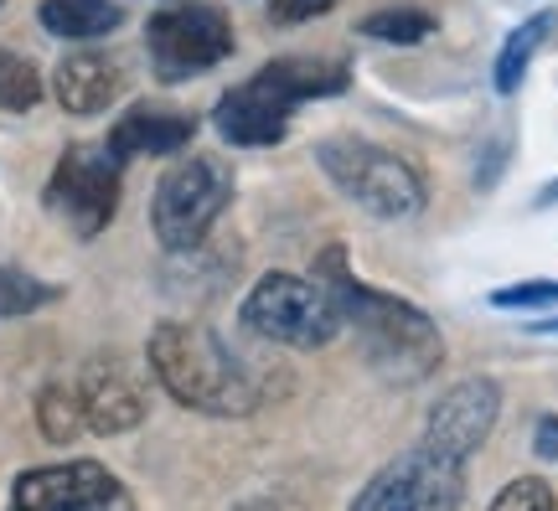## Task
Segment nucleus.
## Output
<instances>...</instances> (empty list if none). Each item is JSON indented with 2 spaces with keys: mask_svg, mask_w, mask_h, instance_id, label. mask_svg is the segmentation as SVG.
I'll return each mask as SVG.
<instances>
[{
  "mask_svg": "<svg viewBox=\"0 0 558 511\" xmlns=\"http://www.w3.org/2000/svg\"><path fill=\"white\" fill-rule=\"evenodd\" d=\"M316 279L326 284V295L337 300L341 326L357 331L362 356L383 382L414 388L424 377H435V367L445 362V336L414 300L373 290L367 279H357L347 269V248H337V243L316 258Z\"/></svg>",
  "mask_w": 558,
  "mask_h": 511,
  "instance_id": "nucleus-1",
  "label": "nucleus"
},
{
  "mask_svg": "<svg viewBox=\"0 0 558 511\" xmlns=\"http://www.w3.org/2000/svg\"><path fill=\"white\" fill-rule=\"evenodd\" d=\"M145 356H150L156 382L177 398L181 409L213 413V418H243V413L259 409L254 377L243 373L239 356L228 352L207 326L160 320L150 341H145Z\"/></svg>",
  "mask_w": 558,
  "mask_h": 511,
  "instance_id": "nucleus-2",
  "label": "nucleus"
},
{
  "mask_svg": "<svg viewBox=\"0 0 558 511\" xmlns=\"http://www.w3.org/2000/svg\"><path fill=\"white\" fill-rule=\"evenodd\" d=\"M347 88V68L326 58H275L264 62L259 73L239 88H228L213 109V124L228 145H243V150H259V145H279L284 130H290V114H295L305 99H331Z\"/></svg>",
  "mask_w": 558,
  "mask_h": 511,
  "instance_id": "nucleus-3",
  "label": "nucleus"
},
{
  "mask_svg": "<svg viewBox=\"0 0 558 511\" xmlns=\"http://www.w3.org/2000/svg\"><path fill=\"white\" fill-rule=\"evenodd\" d=\"M316 166L331 177L341 197L357 202L362 212L383 217V222L414 217L424 207V177L388 145H373L357 135H326L316 145Z\"/></svg>",
  "mask_w": 558,
  "mask_h": 511,
  "instance_id": "nucleus-4",
  "label": "nucleus"
},
{
  "mask_svg": "<svg viewBox=\"0 0 558 511\" xmlns=\"http://www.w3.org/2000/svg\"><path fill=\"white\" fill-rule=\"evenodd\" d=\"M243 331H254L259 341H275V346H300V352H316L326 341H337L341 331V311L337 300L326 295V284L316 275H290V269H275L264 275L239 305Z\"/></svg>",
  "mask_w": 558,
  "mask_h": 511,
  "instance_id": "nucleus-5",
  "label": "nucleus"
},
{
  "mask_svg": "<svg viewBox=\"0 0 558 511\" xmlns=\"http://www.w3.org/2000/svg\"><path fill=\"white\" fill-rule=\"evenodd\" d=\"M228 202H233V166L228 160L222 156L177 160L156 181V197H150V228H156L160 248H171V254L197 248L207 228L228 212Z\"/></svg>",
  "mask_w": 558,
  "mask_h": 511,
  "instance_id": "nucleus-6",
  "label": "nucleus"
},
{
  "mask_svg": "<svg viewBox=\"0 0 558 511\" xmlns=\"http://www.w3.org/2000/svg\"><path fill=\"white\" fill-rule=\"evenodd\" d=\"M145 52H150V68H156L160 83L197 78V73L233 58V21L222 16V5L177 0V5H166V11L150 16Z\"/></svg>",
  "mask_w": 558,
  "mask_h": 511,
  "instance_id": "nucleus-7",
  "label": "nucleus"
},
{
  "mask_svg": "<svg viewBox=\"0 0 558 511\" xmlns=\"http://www.w3.org/2000/svg\"><path fill=\"white\" fill-rule=\"evenodd\" d=\"M124 160L109 145H68L47 177V212H58L78 238H99L120 212Z\"/></svg>",
  "mask_w": 558,
  "mask_h": 511,
  "instance_id": "nucleus-8",
  "label": "nucleus"
},
{
  "mask_svg": "<svg viewBox=\"0 0 558 511\" xmlns=\"http://www.w3.org/2000/svg\"><path fill=\"white\" fill-rule=\"evenodd\" d=\"M460 501H465V465L418 439L362 486L352 511H460Z\"/></svg>",
  "mask_w": 558,
  "mask_h": 511,
  "instance_id": "nucleus-9",
  "label": "nucleus"
},
{
  "mask_svg": "<svg viewBox=\"0 0 558 511\" xmlns=\"http://www.w3.org/2000/svg\"><path fill=\"white\" fill-rule=\"evenodd\" d=\"M5 511H135L120 475L99 460H62L21 471Z\"/></svg>",
  "mask_w": 558,
  "mask_h": 511,
  "instance_id": "nucleus-10",
  "label": "nucleus"
},
{
  "mask_svg": "<svg viewBox=\"0 0 558 511\" xmlns=\"http://www.w3.org/2000/svg\"><path fill=\"white\" fill-rule=\"evenodd\" d=\"M501 418V388L492 377H460L456 388H445L439 403L424 418V445H435L450 460H471V454L492 439Z\"/></svg>",
  "mask_w": 558,
  "mask_h": 511,
  "instance_id": "nucleus-11",
  "label": "nucleus"
},
{
  "mask_svg": "<svg viewBox=\"0 0 558 511\" xmlns=\"http://www.w3.org/2000/svg\"><path fill=\"white\" fill-rule=\"evenodd\" d=\"M73 388H78L83 418H88L94 434H124L135 424H145V413H150L145 388L124 373L114 356H88V367H83V377Z\"/></svg>",
  "mask_w": 558,
  "mask_h": 511,
  "instance_id": "nucleus-12",
  "label": "nucleus"
},
{
  "mask_svg": "<svg viewBox=\"0 0 558 511\" xmlns=\"http://www.w3.org/2000/svg\"><path fill=\"white\" fill-rule=\"evenodd\" d=\"M197 135V119L186 109H171V104H135L130 114L114 119L109 130V150L120 160H135V156H177L186 150Z\"/></svg>",
  "mask_w": 558,
  "mask_h": 511,
  "instance_id": "nucleus-13",
  "label": "nucleus"
},
{
  "mask_svg": "<svg viewBox=\"0 0 558 511\" xmlns=\"http://www.w3.org/2000/svg\"><path fill=\"white\" fill-rule=\"evenodd\" d=\"M124 94V73L114 58L104 52H68L52 73V99L62 104V114H104L109 104Z\"/></svg>",
  "mask_w": 558,
  "mask_h": 511,
  "instance_id": "nucleus-14",
  "label": "nucleus"
},
{
  "mask_svg": "<svg viewBox=\"0 0 558 511\" xmlns=\"http://www.w3.org/2000/svg\"><path fill=\"white\" fill-rule=\"evenodd\" d=\"M37 21L62 41H99L124 26L120 0H41Z\"/></svg>",
  "mask_w": 558,
  "mask_h": 511,
  "instance_id": "nucleus-15",
  "label": "nucleus"
},
{
  "mask_svg": "<svg viewBox=\"0 0 558 511\" xmlns=\"http://www.w3.org/2000/svg\"><path fill=\"white\" fill-rule=\"evenodd\" d=\"M548 26H554V16H548V11H538V16H527L518 32H512V37L501 41L497 68H492V83H497V94H518V88H522L527 68H533V58H538V47L548 41Z\"/></svg>",
  "mask_w": 558,
  "mask_h": 511,
  "instance_id": "nucleus-16",
  "label": "nucleus"
},
{
  "mask_svg": "<svg viewBox=\"0 0 558 511\" xmlns=\"http://www.w3.org/2000/svg\"><path fill=\"white\" fill-rule=\"evenodd\" d=\"M37 429L47 434L52 445H73L78 434H88V418H83L78 388H68V382L41 388V398H37Z\"/></svg>",
  "mask_w": 558,
  "mask_h": 511,
  "instance_id": "nucleus-17",
  "label": "nucleus"
},
{
  "mask_svg": "<svg viewBox=\"0 0 558 511\" xmlns=\"http://www.w3.org/2000/svg\"><path fill=\"white\" fill-rule=\"evenodd\" d=\"M41 73L32 58H21L11 47H0V109L5 114H32L41 104Z\"/></svg>",
  "mask_w": 558,
  "mask_h": 511,
  "instance_id": "nucleus-18",
  "label": "nucleus"
},
{
  "mask_svg": "<svg viewBox=\"0 0 558 511\" xmlns=\"http://www.w3.org/2000/svg\"><path fill=\"white\" fill-rule=\"evenodd\" d=\"M429 32H435V16L418 5H388L362 21V37L388 41V47H418V41H429Z\"/></svg>",
  "mask_w": 558,
  "mask_h": 511,
  "instance_id": "nucleus-19",
  "label": "nucleus"
},
{
  "mask_svg": "<svg viewBox=\"0 0 558 511\" xmlns=\"http://www.w3.org/2000/svg\"><path fill=\"white\" fill-rule=\"evenodd\" d=\"M58 290L47 279L26 275V269H5L0 264V320H21V315H37L41 305H52Z\"/></svg>",
  "mask_w": 558,
  "mask_h": 511,
  "instance_id": "nucleus-20",
  "label": "nucleus"
},
{
  "mask_svg": "<svg viewBox=\"0 0 558 511\" xmlns=\"http://www.w3.org/2000/svg\"><path fill=\"white\" fill-rule=\"evenodd\" d=\"M492 511H558V496L543 475H518V480H507L497 491Z\"/></svg>",
  "mask_w": 558,
  "mask_h": 511,
  "instance_id": "nucleus-21",
  "label": "nucleus"
},
{
  "mask_svg": "<svg viewBox=\"0 0 558 511\" xmlns=\"http://www.w3.org/2000/svg\"><path fill=\"white\" fill-rule=\"evenodd\" d=\"M497 311H548L558 305V279H522V284H507L492 295Z\"/></svg>",
  "mask_w": 558,
  "mask_h": 511,
  "instance_id": "nucleus-22",
  "label": "nucleus"
},
{
  "mask_svg": "<svg viewBox=\"0 0 558 511\" xmlns=\"http://www.w3.org/2000/svg\"><path fill=\"white\" fill-rule=\"evenodd\" d=\"M341 0H275L269 5V21H279V26H300V21H316L326 16V11H337Z\"/></svg>",
  "mask_w": 558,
  "mask_h": 511,
  "instance_id": "nucleus-23",
  "label": "nucleus"
},
{
  "mask_svg": "<svg viewBox=\"0 0 558 511\" xmlns=\"http://www.w3.org/2000/svg\"><path fill=\"white\" fill-rule=\"evenodd\" d=\"M533 450L558 465V413H543L538 424H533Z\"/></svg>",
  "mask_w": 558,
  "mask_h": 511,
  "instance_id": "nucleus-24",
  "label": "nucleus"
},
{
  "mask_svg": "<svg viewBox=\"0 0 558 511\" xmlns=\"http://www.w3.org/2000/svg\"><path fill=\"white\" fill-rule=\"evenodd\" d=\"M233 511H284L279 501H269V496H254V501H239Z\"/></svg>",
  "mask_w": 558,
  "mask_h": 511,
  "instance_id": "nucleus-25",
  "label": "nucleus"
},
{
  "mask_svg": "<svg viewBox=\"0 0 558 511\" xmlns=\"http://www.w3.org/2000/svg\"><path fill=\"white\" fill-rule=\"evenodd\" d=\"M538 207H558V181H548V186H543V197H538Z\"/></svg>",
  "mask_w": 558,
  "mask_h": 511,
  "instance_id": "nucleus-26",
  "label": "nucleus"
},
{
  "mask_svg": "<svg viewBox=\"0 0 558 511\" xmlns=\"http://www.w3.org/2000/svg\"><path fill=\"white\" fill-rule=\"evenodd\" d=\"M533 331H558V320H533Z\"/></svg>",
  "mask_w": 558,
  "mask_h": 511,
  "instance_id": "nucleus-27",
  "label": "nucleus"
},
{
  "mask_svg": "<svg viewBox=\"0 0 558 511\" xmlns=\"http://www.w3.org/2000/svg\"><path fill=\"white\" fill-rule=\"evenodd\" d=\"M0 5H5V0H0Z\"/></svg>",
  "mask_w": 558,
  "mask_h": 511,
  "instance_id": "nucleus-28",
  "label": "nucleus"
}]
</instances>
